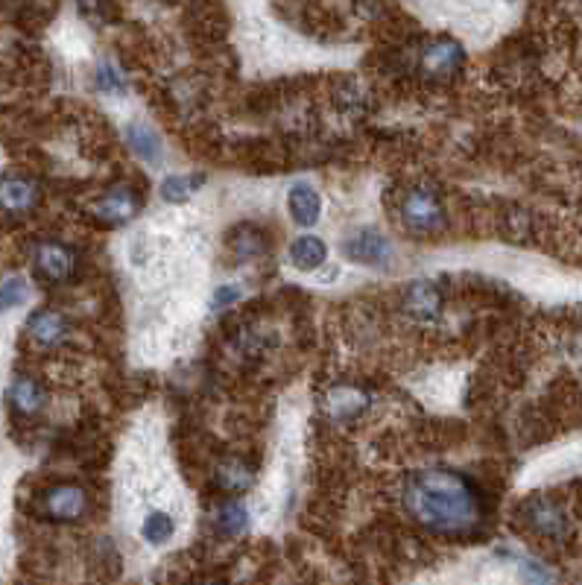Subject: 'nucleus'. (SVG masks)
<instances>
[{
  "mask_svg": "<svg viewBox=\"0 0 582 585\" xmlns=\"http://www.w3.org/2000/svg\"><path fill=\"white\" fill-rule=\"evenodd\" d=\"M404 507L430 530L468 533L483 518L477 486L451 468H425L404 483Z\"/></svg>",
  "mask_w": 582,
  "mask_h": 585,
  "instance_id": "nucleus-1",
  "label": "nucleus"
},
{
  "mask_svg": "<svg viewBox=\"0 0 582 585\" xmlns=\"http://www.w3.org/2000/svg\"><path fill=\"white\" fill-rule=\"evenodd\" d=\"M401 217L416 234H436L445 226V205L430 188H413L404 194Z\"/></svg>",
  "mask_w": 582,
  "mask_h": 585,
  "instance_id": "nucleus-2",
  "label": "nucleus"
},
{
  "mask_svg": "<svg viewBox=\"0 0 582 585\" xmlns=\"http://www.w3.org/2000/svg\"><path fill=\"white\" fill-rule=\"evenodd\" d=\"M346 255H349L354 264H363V267H387L392 261V246L381 232L375 229H360L354 232L343 243Z\"/></svg>",
  "mask_w": 582,
  "mask_h": 585,
  "instance_id": "nucleus-3",
  "label": "nucleus"
},
{
  "mask_svg": "<svg viewBox=\"0 0 582 585\" xmlns=\"http://www.w3.org/2000/svg\"><path fill=\"white\" fill-rule=\"evenodd\" d=\"M74 270H77V255H74L71 246L50 240V243H41L39 249H36V273L44 281L62 284V281H68L74 275Z\"/></svg>",
  "mask_w": 582,
  "mask_h": 585,
  "instance_id": "nucleus-4",
  "label": "nucleus"
},
{
  "mask_svg": "<svg viewBox=\"0 0 582 585\" xmlns=\"http://www.w3.org/2000/svg\"><path fill=\"white\" fill-rule=\"evenodd\" d=\"M85 509H88V495H85V489L77 486V483H59V486H53V489L47 492V498H44V512H47V518L62 521V524L79 521V518L85 515Z\"/></svg>",
  "mask_w": 582,
  "mask_h": 585,
  "instance_id": "nucleus-5",
  "label": "nucleus"
},
{
  "mask_svg": "<svg viewBox=\"0 0 582 585\" xmlns=\"http://www.w3.org/2000/svg\"><path fill=\"white\" fill-rule=\"evenodd\" d=\"M466 65V50L454 39H436L422 50V68L430 77H454Z\"/></svg>",
  "mask_w": 582,
  "mask_h": 585,
  "instance_id": "nucleus-6",
  "label": "nucleus"
},
{
  "mask_svg": "<svg viewBox=\"0 0 582 585\" xmlns=\"http://www.w3.org/2000/svg\"><path fill=\"white\" fill-rule=\"evenodd\" d=\"M126 144L135 156L141 158L144 164L150 167H158L164 161V141L158 135L156 129L144 120H132L126 123Z\"/></svg>",
  "mask_w": 582,
  "mask_h": 585,
  "instance_id": "nucleus-7",
  "label": "nucleus"
},
{
  "mask_svg": "<svg viewBox=\"0 0 582 585\" xmlns=\"http://www.w3.org/2000/svg\"><path fill=\"white\" fill-rule=\"evenodd\" d=\"M39 202V185L24 176L0 179V208L6 214H27Z\"/></svg>",
  "mask_w": 582,
  "mask_h": 585,
  "instance_id": "nucleus-8",
  "label": "nucleus"
},
{
  "mask_svg": "<svg viewBox=\"0 0 582 585\" xmlns=\"http://www.w3.org/2000/svg\"><path fill=\"white\" fill-rule=\"evenodd\" d=\"M404 308L419 322H430L442 311V293L433 281H416L404 296Z\"/></svg>",
  "mask_w": 582,
  "mask_h": 585,
  "instance_id": "nucleus-9",
  "label": "nucleus"
},
{
  "mask_svg": "<svg viewBox=\"0 0 582 585\" xmlns=\"http://www.w3.org/2000/svg\"><path fill=\"white\" fill-rule=\"evenodd\" d=\"M94 214L103 223H126L138 214V196L132 194L129 188H115V191H109V194L97 199Z\"/></svg>",
  "mask_w": 582,
  "mask_h": 585,
  "instance_id": "nucleus-10",
  "label": "nucleus"
},
{
  "mask_svg": "<svg viewBox=\"0 0 582 585\" xmlns=\"http://www.w3.org/2000/svg\"><path fill=\"white\" fill-rule=\"evenodd\" d=\"M65 334H68V319H65V313L53 311V308H44V311H36L30 316V337H33L39 346H44V349L62 343Z\"/></svg>",
  "mask_w": 582,
  "mask_h": 585,
  "instance_id": "nucleus-11",
  "label": "nucleus"
},
{
  "mask_svg": "<svg viewBox=\"0 0 582 585\" xmlns=\"http://www.w3.org/2000/svg\"><path fill=\"white\" fill-rule=\"evenodd\" d=\"M287 208H290V217L302 229H313L319 223V214H322V199L311 185H293L287 194Z\"/></svg>",
  "mask_w": 582,
  "mask_h": 585,
  "instance_id": "nucleus-12",
  "label": "nucleus"
},
{
  "mask_svg": "<svg viewBox=\"0 0 582 585\" xmlns=\"http://www.w3.org/2000/svg\"><path fill=\"white\" fill-rule=\"evenodd\" d=\"M527 518H530L533 530L547 536V539H562V536H565V527H568L565 512L556 507L553 501H547V498L533 501V504L527 507Z\"/></svg>",
  "mask_w": 582,
  "mask_h": 585,
  "instance_id": "nucleus-13",
  "label": "nucleus"
},
{
  "mask_svg": "<svg viewBox=\"0 0 582 585\" xmlns=\"http://www.w3.org/2000/svg\"><path fill=\"white\" fill-rule=\"evenodd\" d=\"M9 401H12V410H15L18 416H36V413H41L47 395H44V387H41L36 378L21 375V378H15V384L9 387Z\"/></svg>",
  "mask_w": 582,
  "mask_h": 585,
  "instance_id": "nucleus-14",
  "label": "nucleus"
},
{
  "mask_svg": "<svg viewBox=\"0 0 582 585\" xmlns=\"http://www.w3.org/2000/svg\"><path fill=\"white\" fill-rule=\"evenodd\" d=\"M325 258H328V249H325V243H322L319 237H313V234H305V237L293 240V246H290V252H287L290 267H296L299 273H313L316 267L325 264Z\"/></svg>",
  "mask_w": 582,
  "mask_h": 585,
  "instance_id": "nucleus-15",
  "label": "nucleus"
},
{
  "mask_svg": "<svg viewBox=\"0 0 582 585\" xmlns=\"http://www.w3.org/2000/svg\"><path fill=\"white\" fill-rule=\"evenodd\" d=\"M366 407H369V395L363 390H354V387H337L325 395V410L334 419H354Z\"/></svg>",
  "mask_w": 582,
  "mask_h": 585,
  "instance_id": "nucleus-16",
  "label": "nucleus"
},
{
  "mask_svg": "<svg viewBox=\"0 0 582 585\" xmlns=\"http://www.w3.org/2000/svg\"><path fill=\"white\" fill-rule=\"evenodd\" d=\"M202 182H205V176H199V173H194V176L191 173H173L161 182V199L173 202V205H182L194 194H199Z\"/></svg>",
  "mask_w": 582,
  "mask_h": 585,
  "instance_id": "nucleus-17",
  "label": "nucleus"
},
{
  "mask_svg": "<svg viewBox=\"0 0 582 585\" xmlns=\"http://www.w3.org/2000/svg\"><path fill=\"white\" fill-rule=\"evenodd\" d=\"M217 527H220V533L229 536V539L243 536V533L249 530V509H246V504H240V501H226V504H220V509H217Z\"/></svg>",
  "mask_w": 582,
  "mask_h": 585,
  "instance_id": "nucleus-18",
  "label": "nucleus"
},
{
  "mask_svg": "<svg viewBox=\"0 0 582 585\" xmlns=\"http://www.w3.org/2000/svg\"><path fill=\"white\" fill-rule=\"evenodd\" d=\"M173 533H176V521L167 515V512H161V509H153L147 518H144V524H141V536H144V542H150V545H167L170 539H173Z\"/></svg>",
  "mask_w": 582,
  "mask_h": 585,
  "instance_id": "nucleus-19",
  "label": "nucleus"
},
{
  "mask_svg": "<svg viewBox=\"0 0 582 585\" xmlns=\"http://www.w3.org/2000/svg\"><path fill=\"white\" fill-rule=\"evenodd\" d=\"M255 483V474H252V468L243 466V463H223L220 466V486L226 489V492H246L249 486Z\"/></svg>",
  "mask_w": 582,
  "mask_h": 585,
  "instance_id": "nucleus-20",
  "label": "nucleus"
},
{
  "mask_svg": "<svg viewBox=\"0 0 582 585\" xmlns=\"http://www.w3.org/2000/svg\"><path fill=\"white\" fill-rule=\"evenodd\" d=\"M94 82H97V88L106 91V94H123V91H126V74L120 71V65L112 62V59H103V62L97 65Z\"/></svg>",
  "mask_w": 582,
  "mask_h": 585,
  "instance_id": "nucleus-21",
  "label": "nucleus"
},
{
  "mask_svg": "<svg viewBox=\"0 0 582 585\" xmlns=\"http://www.w3.org/2000/svg\"><path fill=\"white\" fill-rule=\"evenodd\" d=\"M27 293H30V287H27V281L24 278H6L3 284H0V313H9L15 311L18 305H24L27 302Z\"/></svg>",
  "mask_w": 582,
  "mask_h": 585,
  "instance_id": "nucleus-22",
  "label": "nucleus"
},
{
  "mask_svg": "<svg viewBox=\"0 0 582 585\" xmlns=\"http://www.w3.org/2000/svg\"><path fill=\"white\" fill-rule=\"evenodd\" d=\"M237 299H240V287H234V284L217 287V290H214V299H211V308H214V311H226V308L234 305Z\"/></svg>",
  "mask_w": 582,
  "mask_h": 585,
  "instance_id": "nucleus-23",
  "label": "nucleus"
}]
</instances>
